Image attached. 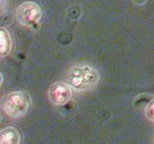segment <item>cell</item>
<instances>
[{
    "instance_id": "8",
    "label": "cell",
    "mask_w": 154,
    "mask_h": 144,
    "mask_svg": "<svg viewBox=\"0 0 154 144\" xmlns=\"http://www.w3.org/2000/svg\"><path fill=\"white\" fill-rule=\"evenodd\" d=\"M133 1L137 4H144L147 0H133Z\"/></svg>"
},
{
    "instance_id": "5",
    "label": "cell",
    "mask_w": 154,
    "mask_h": 144,
    "mask_svg": "<svg viewBox=\"0 0 154 144\" xmlns=\"http://www.w3.org/2000/svg\"><path fill=\"white\" fill-rule=\"evenodd\" d=\"M20 134L16 128L8 126L0 132V144H20Z\"/></svg>"
},
{
    "instance_id": "7",
    "label": "cell",
    "mask_w": 154,
    "mask_h": 144,
    "mask_svg": "<svg viewBox=\"0 0 154 144\" xmlns=\"http://www.w3.org/2000/svg\"><path fill=\"white\" fill-rule=\"evenodd\" d=\"M144 114L147 119L154 122V98L152 99L146 106L144 109Z\"/></svg>"
},
{
    "instance_id": "6",
    "label": "cell",
    "mask_w": 154,
    "mask_h": 144,
    "mask_svg": "<svg viewBox=\"0 0 154 144\" xmlns=\"http://www.w3.org/2000/svg\"><path fill=\"white\" fill-rule=\"evenodd\" d=\"M12 39L10 33L5 27L1 28V46L0 53L2 57H5L11 51Z\"/></svg>"
},
{
    "instance_id": "2",
    "label": "cell",
    "mask_w": 154,
    "mask_h": 144,
    "mask_svg": "<svg viewBox=\"0 0 154 144\" xmlns=\"http://www.w3.org/2000/svg\"><path fill=\"white\" fill-rule=\"evenodd\" d=\"M31 104L28 93L23 91H14L5 96L3 110L11 118H20L26 115Z\"/></svg>"
},
{
    "instance_id": "3",
    "label": "cell",
    "mask_w": 154,
    "mask_h": 144,
    "mask_svg": "<svg viewBox=\"0 0 154 144\" xmlns=\"http://www.w3.org/2000/svg\"><path fill=\"white\" fill-rule=\"evenodd\" d=\"M17 21L26 27H33L38 24L42 17V10L34 2H24L16 9Z\"/></svg>"
},
{
    "instance_id": "1",
    "label": "cell",
    "mask_w": 154,
    "mask_h": 144,
    "mask_svg": "<svg viewBox=\"0 0 154 144\" xmlns=\"http://www.w3.org/2000/svg\"><path fill=\"white\" fill-rule=\"evenodd\" d=\"M99 71L88 64L80 63L72 66L67 74V82L72 89L85 92L94 88L99 82Z\"/></svg>"
},
{
    "instance_id": "4",
    "label": "cell",
    "mask_w": 154,
    "mask_h": 144,
    "mask_svg": "<svg viewBox=\"0 0 154 144\" xmlns=\"http://www.w3.org/2000/svg\"><path fill=\"white\" fill-rule=\"evenodd\" d=\"M72 96V87L65 82L57 81L49 87L48 98L51 104L56 106H63L71 100Z\"/></svg>"
}]
</instances>
